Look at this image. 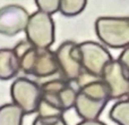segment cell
<instances>
[{
    "label": "cell",
    "instance_id": "7c38bea8",
    "mask_svg": "<svg viewBox=\"0 0 129 125\" xmlns=\"http://www.w3.org/2000/svg\"><path fill=\"white\" fill-rule=\"evenodd\" d=\"M25 114L14 102L0 106V125H23Z\"/></svg>",
    "mask_w": 129,
    "mask_h": 125
},
{
    "label": "cell",
    "instance_id": "ba28073f",
    "mask_svg": "<svg viewBox=\"0 0 129 125\" xmlns=\"http://www.w3.org/2000/svg\"><path fill=\"white\" fill-rule=\"evenodd\" d=\"M41 88V99L52 102L60 107L63 112L74 108L77 91L70 84L61 78H54L42 83Z\"/></svg>",
    "mask_w": 129,
    "mask_h": 125
},
{
    "label": "cell",
    "instance_id": "277c9868",
    "mask_svg": "<svg viewBox=\"0 0 129 125\" xmlns=\"http://www.w3.org/2000/svg\"><path fill=\"white\" fill-rule=\"evenodd\" d=\"M24 31L26 40L38 48H50L54 42V22L47 13L38 10L29 15Z\"/></svg>",
    "mask_w": 129,
    "mask_h": 125
},
{
    "label": "cell",
    "instance_id": "9c48e42d",
    "mask_svg": "<svg viewBox=\"0 0 129 125\" xmlns=\"http://www.w3.org/2000/svg\"><path fill=\"white\" fill-rule=\"evenodd\" d=\"M101 80L109 91L110 100H120L129 94V69L112 59L103 69Z\"/></svg>",
    "mask_w": 129,
    "mask_h": 125
},
{
    "label": "cell",
    "instance_id": "5b68a950",
    "mask_svg": "<svg viewBox=\"0 0 129 125\" xmlns=\"http://www.w3.org/2000/svg\"><path fill=\"white\" fill-rule=\"evenodd\" d=\"M78 52L84 73L94 78H101L104 67L113 59L104 46L94 41L79 43Z\"/></svg>",
    "mask_w": 129,
    "mask_h": 125
},
{
    "label": "cell",
    "instance_id": "30bf717a",
    "mask_svg": "<svg viewBox=\"0 0 129 125\" xmlns=\"http://www.w3.org/2000/svg\"><path fill=\"white\" fill-rule=\"evenodd\" d=\"M28 13L18 5H8L0 8V34L15 36L24 32L28 20Z\"/></svg>",
    "mask_w": 129,
    "mask_h": 125
},
{
    "label": "cell",
    "instance_id": "52a82bcc",
    "mask_svg": "<svg viewBox=\"0 0 129 125\" xmlns=\"http://www.w3.org/2000/svg\"><path fill=\"white\" fill-rule=\"evenodd\" d=\"M58 72L67 82H77L84 74L78 52V45L73 41H64L54 51Z\"/></svg>",
    "mask_w": 129,
    "mask_h": 125
},
{
    "label": "cell",
    "instance_id": "6da1fadb",
    "mask_svg": "<svg viewBox=\"0 0 129 125\" xmlns=\"http://www.w3.org/2000/svg\"><path fill=\"white\" fill-rule=\"evenodd\" d=\"M78 84L74 109L80 119H99L110 101L109 91L101 78L87 74L76 82Z\"/></svg>",
    "mask_w": 129,
    "mask_h": 125
},
{
    "label": "cell",
    "instance_id": "e0dca14e",
    "mask_svg": "<svg viewBox=\"0 0 129 125\" xmlns=\"http://www.w3.org/2000/svg\"><path fill=\"white\" fill-rule=\"evenodd\" d=\"M119 62H120L121 65H122L123 67H126V68L129 69V48H123L122 52L120 54V56L118 57V59H117Z\"/></svg>",
    "mask_w": 129,
    "mask_h": 125
},
{
    "label": "cell",
    "instance_id": "8fae6325",
    "mask_svg": "<svg viewBox=\"0 0 129 125\" xmlns=\"http://www.w3.org/2000/svg\"><path fill=\"white\" fill-rule=\"evenodd\" d=\"M20 72L17 57L13 49H0V80L8 81L16 77Z\"/></svg>",
    "mask_w": 129,
    "mask_h": 125
},
{
    "label": "cell",
    "instance_id": "8992f818",
    "mask_svg": "<svg viewBox=\"0 0 129 125\" xmlns=\"http://www.w3.org/2000/svg\"><path fill=\"white\" fill-rule=\"evenodd\" d=\"M10 97L25 115L36 114L41 100L40 84L27 77H17L10 87Z\"/></svg>",
    "mask_w": 129,
    "mask_h": 125
},
{
    "label": "cell",
    "instance_id": "3957f363",
    "mask_svg": "<svg viewBox=\"0 0 129 125\" xmlns=\"http://www.w3.org/2000/svg\"><path fill=\"white\" fill-rule=\"evenodd\" d=\"M95 32L99 40L107 47L123 49L129 45V19L127 17L98 18Z\"/></svg>",
    "mask_w": 129,
    "mask_h": 125
},
{
    "label": "cell",
    "instance_id": "ac0fdd59",
    "mask_svg": "<svg viewBox=\"0 0 129 125\" xmlns=\"http://www.w3.org/2000/svg\"><path fill=\"white\" fill-rule=\"evenodd\" d=\"M76 125H107L104 122L100 121V119H82L79 123Z\"/></svg>",
    "mask_w": 129,
    "mask_h": 125
},
{
    "label": "cell",
    "instance_id": "5bb4252c",
    "mask_svg": "<svg viewBox=\"0 0 129 125\" xmlns=\"http://www.w3.org/2000/svg\"><path fill=\"white\" fill-rule=\"evenodd\" d=\"M87 0H59V11L66 17H74L82 13Z\"/></svg>",
    "mask_w": 129,
    "mask_h": 125
},
{
    "label": "cell",
    "instance_id": "4fadbf2b",
    "mask_svg": "<svg viewBox=\"0 0 129 125\" xmlns=\"http://www.w3.org/2000/svg\"><path fill=\"white\" fill-rule=\"evenodd\" d=\"M109 117L117 125H129V101L127 98L117 100L109 112Z\"/></svg>",
    "mask_w": 129,
    "mask_h": 125
},
{
    "label": "cell",
    "instance_id": "9a60e30c",
    "mask_svg": "<svg viewBox=\"0 0 129 125\" xmlns=\"http://www.w3.org/2000/svg\"><path fill=\"white\" fill-rule=\"evenodd\" d=\"M39 10L49 15L59 11V0H35Z\"/></svg>",
    "mask_w": 129,
    "mask_h": 125
},
{
    "label": "cell",
    "instance_id": "7a4b0ae2",
    "mask_svg": "<svg viewBox=\"0 0 129 125\" xmlns=\"http://www.w3.org/2000/svg\"><path fill=\"white\" fill-rule=\"evenodd\" d=\"M19 69L26 75L45 78L58 73L56 55L50 48H38L25 39L14 48Z\"/></svg>",
    "mask_w": 129,
    "mask_h": 125
},
{
    "label": "cell",
    "instance_id": "2e32d148",
    "mask_svg": "<svg viewBox=\"0 0 129 125\" xmlns=\"http://www.w3.org/2000/svg\"><path fill=\"white\" fill-rule=\"evenodd\" d=\"M32 125H68L63 116L58 117H39L34 118Z\"/></svg>",
    "mask_w": 129,
    "mask_h": 125
}]
</instances>
